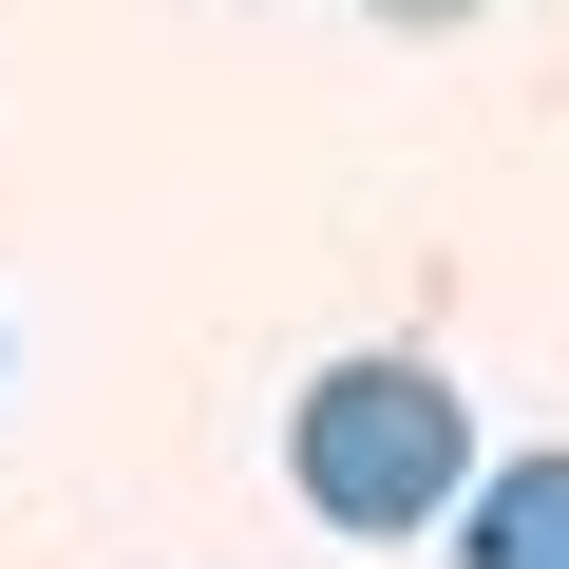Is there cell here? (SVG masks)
I'll return each mask as SVG.
<instances>
[{"label":"cell","instance_id":"obj_2","mask_svg":"<svg viewBox=\"0 0 569 569\" xmlns=\"http://www.w3.org/2000/svg\"><path fill=\"white\" fill-rule=\"evenodd\" d=\"M456 569H569V437L550 456H493L456 493Z\"/></svg>","mask_w":569,"mask_h":569},{"label":"cell","instance_id":"obj_1","mask_svg":"<svg viewBox=\"0 0 569 569\" xmlns=\"http://www.w3.org/2000/svg\"><path fill=\"white\" fill-rule=\"evenodd\" d=\"M475 475H493V456H475V399H456L418 342H361V361H323L305 399H284V493H305L323 531H361V550L456 531Z\"/></svg>","mask_w":569,"mask_h":569},{"label":"cell","instance_id":"obj_3","mask_svg":"<svg viewBox=\"0 0 569 569\" xmlns=\"http://www.w3.org/2000/svg\"><path fill=\"white\" fill-rule=\"evenodd\" d=\"M380 20H399V39H456V20H475V0H380Z\"/></svg>","mask_w":569,"mask_h":569}]
</instances>
